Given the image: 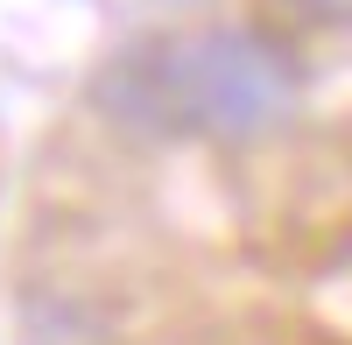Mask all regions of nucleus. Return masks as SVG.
<instances>
[{
    "label": "nucleus",
    "instance_id": "nucleus-1",
    "mask_svg": "<svg viewBox=\"0 0 352 345\" xmlns=\"http://www.w3.org/2000/svg\"><path fill=\"white\" fill-rule=\"evenodd\" d=\"M92 106L113 127L148 141L247 148V141H268L296 120L303 64L275 28H254V21L162 28V36H134L99 64Z\"/></svg>",
    "mask_w": 352,
    "mask_h": 345
},
{
    "label": "nucleus",
    "instance_id": "nucleus-2",
    "mask_svg": "<svg viewBox=\"0 0 352 345\" xmlns=\"http://www.w3.org/2000/svg\"><path fill=\"white\" fill-rule=\"evenodd\" d=\"M275 8H289L310 28H352V0H275Z\"/></svg>",
    "mask_w": 352,
    "mask_h": 345
}]
</instances>
